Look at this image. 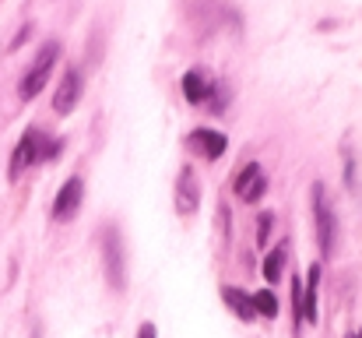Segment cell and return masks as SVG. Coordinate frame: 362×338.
Segmentation results:
<instances>
[{
    "mask_svg": "<svg viewBox=\"0 0 362 338\" xmlns=\"http://www.w3.org/2000/svg\"><path fill=\"white\" fill-rule=\"evenodd\" d=\"M64 152V145L57 141V137H49V134H42L39 127H28L21 137H18V145H14V152H11V166H7V180L11 184H18L32 166H39V162H49V159H57Z\"/></svg>",
    "mask_w": 362,
    "mask_h": 338,
    "instance_id": "obj_1",
    "label": "cell"
},
{
    "mask_svg": "<svg viewBox=\"0 0 362 338\" xmlns=\"http://www.w3.org/2000/svg\"><path fill=\"white\" fill-rule=\"evenodd\" d=\"M57 60H60V43H57V39L42 43V46H39V53L32 57L28 71L21 74V85H18V99H21V103H32V99L49 85V74H53Z\"/></svg>",
    "mask_w": 362,
    "mask_h": 338,
    "instance_id": "obj_2",
    "label": "cell"
},
{
    "mask_svg": "<svg viewBox=\"0 0 362 338\" xmlns=\"http://www.w3.org/2000/svg\"><path fill=\"white\" fill-rule=\"evenodd\" d=\"M310 205H313V222H317V247L324 257H331L338 250V215L327 201V191L324 184H313L310 187Z\"/></svg>",
    "mask_w": 362,
    "mask_h": 338,
    "instance_id": "obj_3",
    "label": "cell"
},
{
    "mask_svg": "<svg viewBox=\"0 0 362 338\" xmlns=\"http://www.w3.org/2000/svg\"><path fill=\"white\" fill-rule=\"evenodd\" d=\"M103 271L113 293L127 289V250H123V236L120 229L110 222L103 229Z\"/></svg>",
    "mask_w": 362,
    "mask_h": 338,
    "instance_id": "obj_4",
    "label": "cell"
},
{
    "mask_svg": "<svg viewBox=\"0 0 362 338\" xmlns=\"http://www.w3.org/2000/svg\"><path fill=\"white\" fill-rule=\"evenodd\" d=\"M81 198H85V180H81V176H67L64 187L57 191L53 205H49V219H53V222H71V219H78Z\"/></svg>",
    "mask_w": 362,
    "mask_h": 338,
    "instance_id": "obj_5",
    "label": "cell"
},
{
    "mask_svg": "<svg viewBox=\"0 0 362 338\" xmlns=\"http://www.w3.org/2000/svg\"><path fill=\"white\" fill-rule=\"evenodd\" d=\"M233 191H236L240 201L257 205L267 194V173H264V166L260 162H246L240 173H236V180H233Z\"/></svg>",
    "mask_w": 362,
    "mask_h": 338,
    "instance_id": "obj_6",
    "label": "cell"
},
{
    "mask_svg": "<svg viewBox=\"0 0 362 338\" xmlns=\"http://www.w3.org/2000/svg\"><path fill=\"white\" fill-rule=\"evenodd\" d=\"M187 148H190V152H197L204 162H218V159L226 155V148H229V137H226L222 130L197 127V130H190V137H187Z\"/></svg>",
    "mask_w": 362,
    "mask_h": 338,
    "instance_id": "obj_7",
    "label": "cell"
},
{
    "mask_svg": "<svg viewBox=\"0 0 362 338\" xmlns=\"http://www.w3.org/2000/svg\"><path fill=\"white\" fill-rule=\"evenodd\" d=\"M81 92H85V78H81V71H78V67H67L64 78H60V85H57V92H53V110L60 113V116L74 113L78 110V103H81Z\"/></svg>",
    "mask_w": 362,
    "mask_h": 338,
    "instance_id": "obj_8",
    "label": "cell"
},
{
    "mask_svg": "<svg viewBox=\"0 0 362 338\" xmlns=\"http://www.w3.org/2000/svg\"><path fill=\"white\" fill-rule=\"evenodd\" d=\"M197 208H201V180H197V173L190 166H183L180 176H176V212L187 219Z\"/></svg>",
    "mask_w": 362,
    "mask_h": 338,
    "instance_id": "obj_9",
    "label": "cell"
},
{
    "mask_svg": "<svg viewBox=\"0 0 362 338\" xmlns=\"http://www.w3.org/2000/svg\"><path fill=\"white\" fill-rule=\"evenodd\" d=\"M180 85H183V99H187L190 106H208V103L215 99V92H218V85H215L201 67H190Z\"/></svg>",
    "mask_w": 362,
    "mask_h": 338,
    "instance_id": "obj_10",
    "label": "cell"
},
{
    "mask_svg": "<svg viewBox=\"0 0 362 338\" xmlns=\"http://www.w3.org/2000/svg\"><path fill=\"white\" fill-rule=\"evenodd\" d=\"M222 300H226V307L233 310V317H240V321H257V307H253V296L246 293V289H236V286H222Z\"/></svg>",
    "mask_w": 362,
    "mask_h": 338,
    "instance_id": "obj_11",
    "label": "cell"
},
{
    "mask_svg": "<svg viewBox=\"0 0 362 338\" xmlns=\"http://www.w3.org/2000/svg\"><path fill=\"white\" fill-rule=\"evenodd\" d=\"M317 293H320V264L306 268V282H303V321L317 325Z\"/></svg>",
    "mask_w": 362,
    "mask_h": 338,
    "instance_id": "obj_12",
    "label": "cell"
},
{
    "mask_svg": "<svg viewBox=\"0 0 362 338\" xmlns=\"http://www.w3.org/2000/svg\"><path fill=\"white\" fill-rule=\"evenodd\" d=\"M285 261H288V243L281 240L274 250H267V254H264V264H260V275H264V282L278 286V282H281V271H285Z\"/></svg>",
    "mask_w": 362,
    "mask_h": 338,
    "instance_id": "obj_13",
    "label": "cell"
},
{
    "mask_svg": "<svg viewBox=\"0 0 362 338\" xmlns=\"http://www.w3.org/2000/svg\"><path fill=\"white\" fill-rule=\"evenodd\" d=\"M253 307H257V317H267V321H274V317H278V296H274V289L267 286V289L253 293Z\"/></svg>",
    "mask_w": 362,
    "mask_h": 338,
    "instance_id": "obj_14",
    "label": "cell"
},
{
    "mask_svg": "<svg viewBox=\"0 0 362 338\" xmlns=\"http://www.w3.org/2000/svg\"><path fill=\"white\" fill-rule=\"evenodd\" d=\"M292 307H296V332L303 328V275L292 278Z\"/></svg>",
    "mask_w": 362,
    "mask_h": 338,
    "instance_id": "obj_15",
    "label": "cell"
},
{
    "mask_svg": "<svg viewBox=\"0 0 362 338\" xmlns=\"http://www.w3.org/2000/svg\"><path fill=\"white\" fill-rule=\"evenodd\" d=\"M271 225H274V215H271V212H264V215L257 219V243H260V247L267 243V236H271Z\"/></svg>",
    "mask_w": 362,
    "mask_h": 338,
    "instance_id": "obj_16",
    "label": "cell"
},
{
    "mask_svg": "<svg viewBox=\"0 0 362 338\" xmlns=\"http://www.w3.org/2000/svg\"><path fill=\"white\" fill-rule=\"evenodd\" d=\"M137 338H158V332H155V325H151V321H144V325L137 328Z\"/></svg>",
    "mask_w": 362,
    "mask_h": 338,
    "instance_id": "obj_17",
    "label": "cell"
},
{
    "mask_svg": "<svg viewBox=\"0 0 362 338\" xmlns=\"http://www.w3.org/2000/svg\"><path fill=\"white\" fill-rule=\"evenodd\" d=\"M349 338H362V332H359V335H349Z\"/></svg>",
    "mask_w": 362,
    "mask_h": 338,
    "instance_id": "obj_18",
    "label": "cell"
}]
</instances>
